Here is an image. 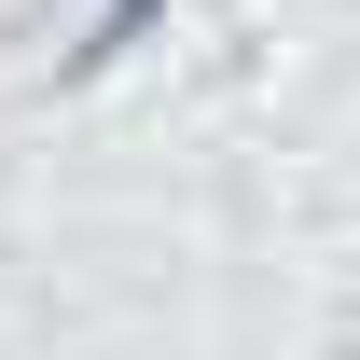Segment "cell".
<instances>
[{
	"mask_svg": "<svg viewBox=\"0 0 360 360\" xmlns=\"http://www.w3.org/2000/svg\"><path fill=\"white\" fill-rule=\"evenodd\" d=\"M153 28H167V0H97V28L70 42V84H97V70H111V56H139Z\"/></svg>",
	"mask_w": 360,
	"mask_h": 360,
	"instance_id": "obj_1",
	"label": "cell"
}]
</instances>
